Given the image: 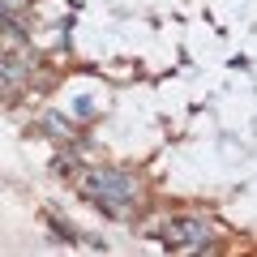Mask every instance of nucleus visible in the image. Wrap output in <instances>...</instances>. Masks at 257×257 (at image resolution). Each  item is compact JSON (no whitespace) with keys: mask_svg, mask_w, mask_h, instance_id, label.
<instances>
[{"mask_svg":"<svg viewBox=\"0 0 257 257\" xmlns=\"http://www.w3.org/2000/svg\"><path fill=\"white\" fill-rule=\"evenodd\" d=\"M82 189L103 214H111V219H128V214H133V180H128L124 172L99 167V172H90L82 180Z\"/></svg>","mask_w":257,"mask_h":257,"instance_id":"1","label":"nucleus"},{"mask_svg":"<svg viewBox=\"0 0 257 257\" xmlns=\"http://www.w3.org/2000/svg\"><path fill=\"white\" fill-rule=\"evenodd\" d=\"M155 236L163 240L167 248H206L210 227H206L202 219H167V223H159Z\"/></svg>","mask_w":257,"mask_h":257,"instance_id":"2","label":"nucleus"},{"mask_svg":"<svg viewBox=\"0 0 257 257\" xmlns=\"http://www.w3.org/2000/svg\"><path fill=\"white\" fill-rule=\"evenodd\" d=\"M18 82H26V60L0 56V86H18Z\"/></svg>","mask_w":257,"mask_h":257,"instance_id":"3","label":"nucleus"},{"mask_svg":"<svg viewBox=\"0 0 257 257\" xmlns=\"http://www.w3.org/2000/svg\"><path fill=\"white\" fill-rule=\"evenodd\" d=\"M18 9H26V0H0V13H18Z\"/></svg>","mask_w":257,"mask_h":257,"instance_id":"4","label":"nucleus"}]
</instances>
